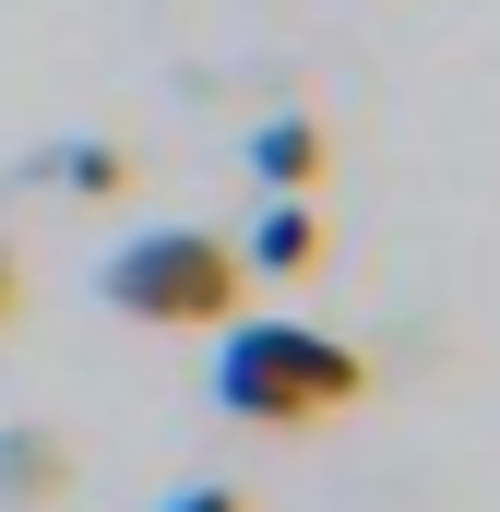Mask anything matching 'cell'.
<instances>
[{
    "mask_svg": "<svg viewBox=\"0 0 500 512\" xmlns=\"http://www.w3.org/2000/svg\"><path fill=\"white\" fill-rule=\"evenodd\" d=\"M108 310L120 322H167V334H191V322H239V286L250 262L215 239V227H143V239H120L108 251Z\"/></svg>",
    "mask_w": 500,
    "mask_h": 512,
    "instance_id": "7a4b0ae2",
    "label": "cell"
},
{
    "mask_svg": "<svg viewBox=\"0 0 500 512\" xmlns=\"http://www.w3.org/2000/svg\"><path fill=\"white\" fill-rule=\"evenodd\" d=\"M12 310H24V274H12V251H0V322H12Z\"/></svg>",
    "mask_w": 500,
    "mask_h": 512,
    "instance_id": "ba28073f",
    "label": "cell"
},
{
    "mask_svg": "<svg viewBox=\"0 0 500 512\" xmlns=\"http://www.w3.org/2000/svg\"><path fill=\"white\" fill-rule=\"evenodd\" d=\"M250 167H262V191H310L322 179V120H262L250 131Z\"/></svg>",
    "mask_w": 500,
    "mask_h": 512,
    "instance_id": "277c9868",
    "label": "cell"
},
{
    "mask_svg": "<svg viewBox=\"0 0 500 512\" xmlns=\"http://www.w3.org/2000/svg\"><path fill=\"white\" fill-rule=\"evenodd\" d=\"M167 512H250V501H239V489H179Z\"/></svg>",
    "mask_w": 500,
    "mask_h": 512,
    "instance_id": "52a82bcc",
    "label": "cell"
},
{
    "mask_svg": "<svg viewBox=\"0 0 500 512\" xmlns=\"http://www.w3.org/2000/svg\"><path fill=\"white\" fill-rule=\"evenodd\" d=\"M60 179H72V191H131V155H120V143H72Z\"/></svg>",
    "mask_w": 500,
    "mask_h": 512,
    "instance_id": "8992f818",
    "label": "cell"
},
{
    "mask_svg": "<svg viewBox=\"0 0 500 512\" xmlns=\"http://www.w3.org/2000/svg\"><path fill=\"white\" fill-rule=\"evenodd\" d=\"M60 465H72V453H60L48 429H0V501H12V512L48 501V489H60Z\"/></svg>",
    "mask_w": 500,
    "mask_h": 512,
    "instance_id": "5b68a950",
    "label": "cell"
},
{
    "mask_svg": "<svg viewBox=\"0 0 500 512\" xmlns=\"http://www.w3.org/2000/svg\"><path fill=\"white\" fill-rule=\"evenodd\" d=\"M239 262H262V274H310V262H322V215H310L298 191H274V215L250 227V251H239Z\"/></svg>",
    "mask_w": 500,
    "mask_h": 512,
    "instance_id": "3957f363",
    "label": "cell"
},
{
    "mask_svg": "<svg viewBox=\"0 0 500 512\" xmlns=\"http://www.w3.org/2000/svg\"><path fill=\"white\" fill-rule=\"evenodd\" d=\"M370 393V358L310 334V322H227V358H215V405L239 429H310L334 405Z\"/></svg>",
    "mask_w": 500,
    "mask_h": 512,
    "instance_id": "6da1fadb",
    "label": "cell"
}]
</instances>
